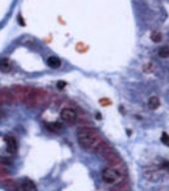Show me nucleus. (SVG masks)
Segmentation results:
<instances>
[{"label": "nucleus", "mask_w": 169, "mask_h": 191, "mask_svg": "<svg viewBox=\"0 0 169 191\" xmlns=\"http://www.w3.org/2000/svg\"><path fill=\"white\" fill-rule=\"evenodd\" d=\"M19 24H21V25H24L25 23H24V20L21 19V16H19Z\"/></svg>", "instance_id": "obj_19"}, {"label": "nucleus", "mask_w": 169, "mask_h": 191, "mask_svg": "<svg viewBox=\"0 0 169 191\" xmlns=\"http://www.w3.org/2000/svg\"><path fill=\"white\" fill-rule=\"evenodd\" d=\"M47 65L51 67V69H59V67L61 66V60L56 56H50L47 60H46Z\"/></svg>", "instance_id": "obj_10"}, {"label": "nucleus", "mask_w": 169, "mask_h": 191, "mask_svg": "<svg viewBox=\"0 0 169 191\" xmlns=\"http://www.w3.org/2000/svg\"><path fill=\"white\" fill-rule=\"evenodd\" d=\"M159 105H161L159 98H157V96L149 98V100H148V107L150 109V110H157V109L159 107Z\"/></svg>", "instance_id": "obj_11"}, {"label": "nucleus", "mask_w": 169, "mask_h": 191, "mask_svg": "<svg viewBox=\"0 0 169 191\" xmlns=\"http://www.w3.org/2000/svg\"><path fill=\"white\" fill-rule=\"evenodd\" d=\"M77 141H79L80 146L86 149V150H91L98 145L100 142V136L98 134L91 128H80L77 130Z\"/></svg>", "instance_id": "obj_1"}, {"label": "nucleus", "mask_w": 169, "mask_h": 191, "mask_svg": "<svg viewBox=\"0 0 169 191\" xmlns=\"http://www.w3.org/2000/svg\"><path fill=\"white\" fill-rule=\"evenodd\" d=\"M162 142L165 144L167 146H169V135L167 132H163L162 134Z\"/></svg>", "instance_id": "obj_16"}, {"label": "nucleus", "mask_w": 169, "mask_h": 191, "mask_svg": "<svg viewBox=\"0 0 169 191\" xmlns=\"http://www.w3.org/2000/svg\"><path fill=\"white\" fill-rule=\"evenodd\" d=\"M158 55H159L161 58H163V59L169 58V48H168V46H163L162 49H159Z\"/></svg>", "instance_id": "obj_13"}, {"label": "nucleus", "mask_w": 169, "mask_h": 191, "mask_svg": "<svg viewBox=\"0 0 169 191\" xmlns=\"http://www.w3.org/2000/svg\"><path fill=\"white\" fill-rule=\"evenodd\" d=\"M46 128L49 131L55 132V134H60L63 130V126L60 122H50V124H46Z\"/></svg>", "instance_id": "obj_9"}, {"label": "nucleus", "mask_w": 169, "mask_h": 191, "mask_svg": "<svg viewBox=\"0 0 169 191\" xmlns=\"http://www.w3.org/2000/svg\"><path fill=\"white\" fill-rule=\"evenodd\" d=\"M18 191H21V190H18Z\"/></svg>", "instance_id": "obj_20"}, {"label": "nucleus", "mask_w": 169, "mask_h": 191, "mask_svg": "<svg viewBox=\"0 0 169 191\" xmlns=\"http://www.w3.org/2000/svg\"><path fill=\"white\" fill-rule=\"evenodd\" d=\"M102 179L106 184H110V185H114L120 181V174L116 169L113 168H106L105 170L102 171Z\"/></svg>", "instance_id": "obj_3"}, {"label": "nucleus", "mask_w": 169, "mask_h": 191, "mask_svg": "<svg viewBox=\"0 0 169 191\" xmlns=\"http://www.w3.org/2000/svg\"><path fill=\"white\" fill-rule=\"evenodd\" d=\"M9 175V170L3 165V164H0V179H5V177H8Z\"/></svg>", "instance_id": "obj_14"}, {"label": "nucleus", "mask_w": 169, "mask_h": 191, "mask_svg": "<svg viewBox=\"0 0 169 191\" xmlns=\"http://www.w3.org/2000/svg\"><path fill=\"white\" fill-rule=\"evenodd\" d=\"M5 144H6V150L10 153V154H15L18 151V141L14 136H10V135H6L5 136Z\"/></svg>", "instance_id": "obj_6"}, {"label": "nucleus", "mask_w": 169, "mask_h": 191, "mask_svg": "<svg viewBox=\"0 0 169 191\" xmlns=\"http://www.w3.org/2000/svg\"><path fill=\"white\" fill-rule=\"evenodd\" d=\"M4 117H5V114H4L2 110H0V121H2V120H4Z\"/></svg>", "instance_id": "obj_18"}, {"label": "nucleus", "mask_w": 169, "mask_h": 191, "mask_svg": "<svg viewBox=\"0 0 169 191\" xmlns=\"http://www.w3.org/2000/svg\"><path fill=\"white\" fill-rule=\"evenodd\" d=\"M11 70V65L8 59H0V71L9 73Z\"/></svg>", "instance_id": "obj_12"}, {"label": "nucleus", "mask_w": 169, "mask_h": 191, "mask_svg": "<svg viewBox=\"0 0 169 191\" xmlns=\"http://www.w3.org/2000/svg\"><path fill=\"white\" fill-rule=\"evenodd\" d=\"M150 39L153 40L154 43H159L161 40H162V35H161L159 33H153V34L150 35Z\"/></svg>", "instance_id": "obj_15"}, {"label": "nucleus", "mask_w": 169, "mask_h": 191, "mask_svg": "<svg viewBox=\"0 0 169 191\" xmlns=\"http://www.w3.org/2000/svg\"><path fill=\"white\" fill-rule=\"evenodd\" d=\"M3 185L9 191H18V190H20L19 182L16 180H14V179H8V177H5V179H3Z\"/></svg>", "instance_id": "obj_8"}, {"label": "nucleus", "mask_w": 169, "mask_h": 191, "mask_svg": "<svg viewBox=\"0 0 169 191\" xmlns=\"http://www.w3.org/2000/svg\"><path fill=\"white\" fill-rule=\"evenodd\" d=\"M61 120L63 122H66V124H75L76 120H77V113L76 110H73V109L71 107H66L63 109V110L61 111Z\"/></svg>", "instance_id": "obj_4"}, {"label": "nucleus", "mask_w": 169, "mask_h": 191, "mask_svg": "<svg viewBox=\"0 0 169 191\" xmlns=\"http://www.w3.org/2000/svg\"><path fill=\"white\" fill-rule=\"evenodd\" d=\"M15 95L11 90L8 89H0V104H4V105H10L14 103L15 100Z\"/></svg>", "instance_id": "obj_5"}, {"label": "nucleus", "mask_w": 169, "mask_h": 191, "mask_svg": "<svg viewBox=\"0 0 169 191\" xmlns=\"http://www.w3.org/2000/svg\"><path fill=\"white\" fill-rule=\"evenodd\" d=\"M21 101L30 109L41 107L47 103V94L42 89H29Z\"/></svg>", "instance_id": "obj_2"}, {"label": "nucleus", "mask_w": 169, "mask_h": 191, "mask_svg": "<svg viewBox=\"0 0 169 191\" xmlns=\"http://www.w3.org/2000/svg\"><path fill=\"white\" fill-rule=\"evenodd\" d=\"M19 185H20V190L21 191H37L36 185L30 179H21Z\"/></svg>", "instance_id": "obj_7"}, {"label": "nucleus", "mask_w": 169, "mask_h": 191, "mask_svg": "<svg viewBox=\"0 0 169 191\" xmlns=\"http://www.w3.org/2000/svg\"><path fill=\"white\" fill-rule=\"evenodd\" d=\"M65 85H66V84H65V83H63V81H59V83H57V85H56V86H57V89H59V90H62V89L65 88Z\"/></svg>", "instance_id": "obj_17"}]
</instances>
